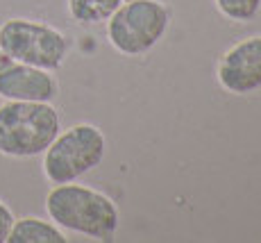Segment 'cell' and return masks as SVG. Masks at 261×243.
<instances>
[{"label":"cell","instance_id":"obj_1","mask_svg":"<svg viewBox=\"0 0 261 243\" xmlns=\"http://www.w3.org/2000/svg\"><path fill=\"white\" fill-rule=\"evenodd\" d=\"M50 221L62 230L84 234L91 239L109 241L118 230V209L109 196L84 184H55L46 196Z\"/></svg>","mask_w":261,"mask_h":243},{"label":"cell","instance_id":"obj_2","mask_svg":"<svg viewBox=\"0 0 261 243\" xmlns=\"http://www.w3.org/2000/svg\"><path fill=\"white\" fill-rule=\"evenodd\" d=\"M62 130L59 111L50 103L7 100L0 105V155L30 159L46 153Z\"/></svg>","mask_w":261,"mask_h":243},{"label":"cell","instance_id":"obj_3","mask_svg":"<svg viewBox=\"0 0 261 243\" xmlns=\"http://www.w3.org/2000/svg\"><path fill=\"white\" fill-rule=\"evenodd\" d=\"M107 141L102 130L91 123H80L64 130L43 153V175L50 184L77 182L102 164Z\"/></svg>","mask_w":261,"mask_h":243},{"label":"cell","instance_id":"obj_4","mask_svg":"<svg viewBox=\"0 0 261 243\" xmlns=\"http://www.w3.org/2000/svg\"><path fill=\"white\" fill-rule=\"evenodd\" d=\"M66 34L32 18H9L0 25V55L12 62L57 70L68 57Z\"/></svg>","mask_w":261,"mask_h":243},{"label":"cell","instance_id":"obj_5","mask_svg":"<svg viewBox=\"0 0 261 243\" xmlns=\"http://www.w3.org/2000/svg\"><path fill=\"white\" fill-rule=\"evenodd\" d=\"M170 14L159 0H129L107 18V39L120 55L141 57L164 39Z\"/></svg>","mask_w":261,"mask_h":243},{"label":"cell","instance_id":"obj_6","mask_svg":"<svg viewBox=\"0 0 261 243\" xmlns=\"http://www.w3.org/2000/svg\"><path fill=\"white\" fill-rule=\"evenodd\" d=\"M216 75L229 93L245 95L261 89V34L234 43L220 57Z\"/></svg>","mask_w":261,"mask_h":243},{"label":"cell","instance_id":"obj_7","mask_svg":"<svg viewBox=\"0 0 261 243\" xmlns=\"http://www.w3.org/2000/svg\"><path fill=\"white\" fill-rule=\"evenodd\" d=\"M53 70L7 59L0 64V98L25 103H53L59 93Z\"/></svg>","mask_w":261,"mask_h":243},{"label":"cell","instance_id":"obj_8","mask_svg":"<svg viewBox=\"0 0 261 243\" xmlns=\"http://www.w3.org/2000/svg\"><path fill=\"white\" fill-rule=\"evenodd\" d=\"M66 234L55 223L41 221L37 216H25L14 221L7 243H66Z\"/></svg>","mask_w":261,"mask_h":243},{"label":"cell","instance_id":"obj_9","mask_svg":"<svg viewBox=\"0 0 261 243\" xmlns=\"http://www.w3.org/2000/svg\"><path fill=\"white\" fill-rule=\"evenodd\" d=\"M129 0H68V14L73 21L95 25L112 16Z\"/></svg>","mask_w":261,"mask_h":243},{"label":"cell","instance_id":"obj_10","mask_svg":"<svg viewBox=\"0 0 261 243\" xmlns=\"http://www.w3.org/2000/svg\"><path fill=\"white\" fill-rule=\"evenodd\" d=\"M214 3L225 18L237 23H248L261 7V0H214Z\"/></svg>","mask_w":261,"mask_h":243},{"label":"cell","instance_id":"obj_11","mask_svg":"<svg viewBox=\"0 0 261 243\" xmlns=\"http://www.w3.org/2000/svg\"><path fill=\"white\" fill-rule=\"evenodd\" d=\"M14 214L3 200H0V243H7V236H9V230L14 225Z\"/></svg>","mask_w":261,"mask_h":243}]
</instances>
